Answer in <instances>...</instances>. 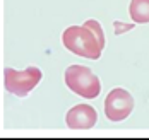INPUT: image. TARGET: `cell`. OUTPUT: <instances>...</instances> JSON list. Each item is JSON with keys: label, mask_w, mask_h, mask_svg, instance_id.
I'll return each instance as SVG.
<instances>
[{"label": "cell", "mask_w": 149, "mask_h": 140, "mask_svg": "<svg viewBox=\"0 0 149 140\" xmlns=\"http://www.w3.org/2000/svg\"><path fill=\"white\" fill-rule=\"evenodd\" d=\"M62 41L69 51H72L77 57H84L88 60H98L104 48L96 38V34L93 32V29L88 28L86 24L67 28L62 34Z\"/></svg>", "instance_id": "obj_1"}, {"label": "cell", "mask_w": 149, "mask_h": 140, "mask_svg": "<svg viewBox=\"0 0 149 140\" xmlns=\"http://www.w3.org/2000/svg\"><path fill=\"white\" fill-rule=\"evenodd\" d=\"M65 84L72 92L86 99H94L101 92V82L98 75L82 65H70L65 70Z\"/></svg>", "instance_id": "obj_2"}, {"label": "cell", "mask_w": 149, "mask_h": 140, "mask_svg": "<svg viewBox=\"0 0 149 140\" xmlns=\"http://www.w3.org/2000/svg\"><path fill=\"white\" fill-rule=\"evenodd\" d=\"M130 19L135 24H148L149 22V0H132L130 7Z\"/></svg>", "instance_id": "obj_6"}, {"label": "cell", "mask_w": 149, "mask_h": 140, "mask_svg": "<svg viewBox=\"0 0 149 140\" xmlns=\"http://www.w3.org/2000/svg\"><path fill=\"white\" fill-rule=\"evenodd\" d=\"M113 29H115V34L120 36L127 31H132L134 29V22H120V21H115L113 22Z\"/></svg>", "instance_id": "obj_8"}, {"label": "cell", "mask_w": 149, "mask_h": 140, "mask_svg": "<svg viewBox=\"0 0 149 140\" xmlns=\"http://www.w3.org/2000/svg\"><path fill=\"white\" fill-rule=\"evenodd\" d=\"M84 24H86L88 28H91V29H93V32L96 34V38L100 39V43H101V45L104 46V34H103V28H101V24H100L98 21H94V19H89V21H86Z\"/></svg>", "instance_id": "obj_7"}, {"label": "cell", "mask_w": 149, "mask_h": 140, "mask_svg": "<svg viewBox=\"0 0 149 140\" xmlns=\"http://www.w3.org/2000/svg\"><path fill=\"white\" fill-rule=\"evenodd\" d=\"M134 109V97L129 91L117 87L104 97V114L110 121H123Z\"/></svg>", "instance_id": "obj_4"}, {"label": "cell", "mask_w": 149, "mask_h": 140, "mask_svg": "<svg viewBox=\"0 0 149 140\" xmlns=\"http://www.w3.org/2000/svg\"><path fill=\"white\" fill-rule=\"evenodd\" d=\"M98 121V113L91 104H77L65 114V123L70 130H91Z\"/></svg>", "instance_id": "obj_5"}, {"label": "cell", "mask_w": 149, "mask_h": 140, "mask_svg": "<svg viewBox=\"0 0 149 140\" xmlns=\"http://www.w3.org/2000/svg\"><path fill=\"white\" fill-rule=\"evenodd\" d=\"M41 70L36 67H28L26 70L5 68L3 72V86L10 94L17 97H24L41 82Z\"/></svg>", "instance_id": "obj_3"}]
</instances>
